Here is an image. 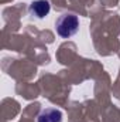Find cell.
Returning a JSON list of instances; mask_svg holds the SVG:
<instances>
[{
	"label": "cell",
	"mask_w": 120,
	"mask_h": 122,
	"mask_svg": "<svg viewBox=\"0 0 120 122\" xmlns=\"http://www.w3.org/2000/svg\"><path fill=\"white\" fill-rule=\"evenodd\" d=\"M55 29L62 38H69L79 30V19L74 13H64L57 19Z\"/></svg>",
	"instance_id": "6da1fadb"
},
{
	"label": "cell",
	"mask_w": 120,
	"mask_h": 122,
	"mask_svg": "<svg viewBox=\"0 0 120 122\" xmlns=\"http://www.w3.org/2000/svg\"><path fill=\"white\" fill-rule=\"evenodd\" d=\"M51 10V4L48 0H34L31 1L28 11L31 16H35L37 19H44L45 16H48Z\"/></svg>",
	"instance_id": "7a4b0ae2"
},
{
	"label": "cell",
	"mask_w": 120,
	"mask_h": 122,
	"mask_svg": "<svg viewBox=\"0 0 120 122\" xmlns=\"http://www.w3.org/2000/svg\"><path fill=\"white\" fill-rule=\"evenodd\" d=\"M37 122H62V112L57 108H44L37 115Z\"/></svg>",
	"instance_id": "3957f363"
}]
</instances>
